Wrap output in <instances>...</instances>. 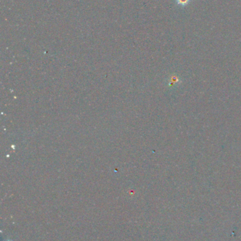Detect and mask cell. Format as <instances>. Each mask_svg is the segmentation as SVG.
<instances>
[{"mask_svg": "<svg viewBox=\"0 0 241 241\" xmlns=\"http://www.w3.org/2000/svg\"><path fill=\"white\" fill-rule=\"evenodd\" d=\"M7 241H11V240H7Z\"/></svg>", "mask_w": 241, "mask_h": 241, "instance_id": "7a4b0ae2", "label": "cell"}, {"mask_svg": "<svg viewBox=\"0 0 241 241\" xmlns=\"http://www.w3.org/2000/svg\"><path fill=\"white\" fill-rule=\"evenodd\" d=\"M175 1H176L177 5H178L179 7L184 8L190 4L193 0H175Z\"/></svg>", "mask_w": 241, "mask_h": 241, "instance_id": "6da1fadb", "label": "cell"}]
</instances>
